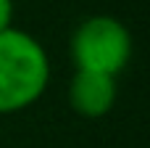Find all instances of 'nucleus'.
<instances>
[{
  "label": "nucleus",
  "instance_id": "obj_4",
  "mask_svg": "<svg viewBox=\"0 0 150 148\" xmlns=\"http://www.w3.org/2000/svg\"><path fill=\"white\" fill-rule=\"evenodd\" d=\"M11 19H13V0H0V32L11 29Z\"/></svg>",
  "mask_w": 150,
  "mask_h": 148
},
{
  "label": "nucleus",
  "instance_id": "obj_3",
  "mask_svg": "<svg viewBox=\"0 0 150 148\" xmlns=\"http://www.w3.org/2000/svg\"><path fill=\"white\" fill-rule=\"evenodd\" d=\"M116 101V82L108 74L95 71H76L69 85V103L79 117L98 119L111 111Z\"/></svg>",
  "mask_w": 150,
  "mask_h": 148
},
{
  "label": "nucleus",
  "instance_id": "obj_2",
  "mask_svg": "<svg viewBox=\"0 0 150 148\" xmlns=\"http://www.w3.org/2000/svg\"><path fill=\"white\" fill-rule=\"evenodd\" d=\"M132 56V37L113 16H90L71 34V58L76 71L116 77Z\"/></svg>",
  "mask_w": 150,
  "mask_h": 148
},
{
  "label": "nucleus",
  "instance_id": "obj_1",
  "mask_svg": "<svg viewBox=\"0 0 150 148\" xmlns=\"http://www.w3.org/2000/svg\"><path fill=\"white\" fill-rule=\"evenodd\" d=\"M50 64L42 45L18 29L0 32V114L32 106L47 87Z\"/></svg>",
  "mask_w": 150,
  "mask_h": 148
}]
</instances>
